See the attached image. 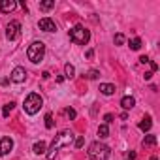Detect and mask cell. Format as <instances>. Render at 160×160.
<instances>
[{"instance_id": "ffe728a7", "label": "cell", "mask_w": 160, "mask_h": 160, "mask_svg": "<svg viewBox=\"0 0 160 160\" xmlns=\"http://www.w3.org/2000/svg\"><path fill=\"white\" fill-rule=\"evenodd\" d=\"M55 8V0H49V2H42L40 4V10H51Z\"/></svg>"}, {"instance_id": "5b68a950", "label": "cell", "mask_w": 160, "mask_h": 160, "mask_svg": "<svg viewBox=\"0 0 160 160\" xmlns=\"http://www.w3.org/2000/svg\"><path fill=\"white\" fill-rule=\"evenodd\" d=\"M43 55H45V45H43V42H32L30 47H28V51H27L28 60L34 62V64H38V62L43 58Z\"/></svg>"}, {"instance_id": "9a60e30c", "label": "cell", "mask_w": 160, "mask_h": 160, "mask_svg": "<svg viewBox=\"0 0 160 160\" xmlns=\"http://www.w3.org/2000/svg\"><path fill=\"white\" fill-rule=\"evenodd\" d=\"M143 147H154L156 145V136H145L143 141H141Z\"/></svg>"}, {"instance_id": "44dd1931", "label": "cell", "mask_w": 160, "mask_h": 160, "mask_svg": "<svg viewBox=\"0 0 160 160\" xmlns=\"http://www.w3.org/2000/svg\"><path fill=\"white\" fill-rule=\"evenodd\" d=\"M98 75H100V73H98V70H91V72H87V73H85V77H87V79H96Z\"/></svg>"}, {"instance_id": "4316f807", "label": "cell", "mask_w": 160, "mask_h": 160, "mask_svg": "<svg viewBox=\"0 0 160 160\" xmlns=\"http://www.w3.org/2000/svg\"><path fill=\"white\" fill-rule=\"evenodd\" d=\"M139 62H141V64H147V62H149V57H139Z\"/></svg>"}, {"instance_id": "3957f363", "label": "cell", "mask_w": 160, "mask_h": 160, "mask_svg": "<svg viewBox=\"0 0 160 160\" xmlns=\"http://www.w3.org/2000/svg\"><path fill=\"white\" fill-rule=\"evenodd\" d=\"M70 40H72L73 43H77V45H85V43L91 40V32H89L85 27H81V25H75V27L70 30Z\"/></svg>"}, {"instance_id": "d6986e66", "label": "cell", "mask_w": 160, "mask_h": 160, "mask_svg": "<svg viewBox=\"0 0 160 160\" xmlns=\"http://www.w3.org/2000/svg\"><path fill=\"white\" fill-rule=\"evenodd\" d=\"M13 106H15L13 102H10V104H6V106H4V111H2V115H4V117H10V113H12V109H13Z\"/></svg>"}, {"instance_id": "ac0fdd59", "label": "cell", "mask_w": 160, "mask_h": 160, "mask_svg": "<svg viewBox=\"0 0 160 160\" xmlns=\"http://www.w3.org/2000/svg\"><path fill=\"white\" fill-rule=\"evenodd\" d=\"M64 72H66V77H73V73H75V68H73L72 64H66V66H64Z\"/></svg>"}, {"instance_id": "9c48e42d", "label": "cell", "mask_w": 160, "mask_h": 160, "mask_svg": "<svg viewBox=\"0 0 160 160\" xmlns=\"http://www.w3.org/2000/svg\"><path fill=\"white\" fill-rule=\"evenodd\" d=\"M38 27H40L42 30H45V32H55V30H57V25H55V21H51L49 17H43V19H40Z\"/></svg>"}, {"instance_id": "7a4b0ae2", "label": "cell", "mask_w": 160, "mask_h": 160, "mask_svg": "<svg viewBox=\"0 0 160 160\" xmlns=\"http://www.w3.org/2000/svg\"><path fill=\"white\" fill-rule=\"evenodd\" d=\"M89 156H91V160H108L109 158V147L100 143V141H94L89 147Z\"/></svg>"}, {"instance_id": "ba28073f", "label": "cell", "mask_w": 160, "mask_h": 160, "mask_svg": "<svg viewBox=\"0 0 160 160\" xmlns=\"http://www.w3.org/2000/svg\"><path fill=\"white\" fill-rule=\"evenodd\" d=\"M12 149H13L12 138H2V139H0V156H6Z\"/></svg>"}, {"instance_id": "83f0119b", "label": "cell", "mask_w": 160, "mask_h": 160, "mask_svg": "<svg viewBox=\"0 0 160 160\" xmlns=\"http://www.w3.org/2000/svg\"><path fill=\"white\" fill-rule=\"evenodd\" d=\"M149 64H151V70H152V72L158 70V64H156V62H151V60H149Z\"/></svg>"}, {"instance_id": "cb8c5ba5", "label": "cell", "mask_w": 160, "mask_h": 160, "mask_svg": "<svg viewBox=\"0 0 160 160\" xmlns=\"http://www.w3.org/2000/svg\"><path fill=\"white\" fill-rule=\"evenodd\" d=\"M83 143H85V139H83L81 136H79V138L75 139V147H77V149H81V147H83Z\"/></svg>"}, {"instance_id": "603a6c76", "label": "cell", "mask_w": 160, "mask_h": 160, "mask_svg": "<svg viewBox=\"0 0 160 160\" xmlns=\"http://www.w3.org/2000/svg\"><path fill=\"white\" fill-rule=\"evenodd\" d=\"M115 43H117V45H122V43H124V36H122V34H117V36H115Z\"/></svg>"}, {"instance_id": "6da1fadb", "label": "cell", "mask_w": 160, "mask_h": 160, "mask_svg": "<svg viewBox=\"0 0 160 160\" xmlns=\"http://www.w3.org/2000/svg\"><path fill=\"white\" fill-rule=\"evenodd\" d=\"M72 139H73V134H72L70 130H62V132H58V134L55 136V139H53L49 151L45 152L47 160H53V158L57 156V151H58L60 147H68V145L72 143Z\"/></svg>"}, {"instance_id": "8fae6325", "label": "cell", "mask_w": 160, "mask_h": 160, "mask_svg": "<svg viewBox=\"0 0 160 160\" xmlns=\"http://www.w3.org/2000/svg\"><path fill=\"white\" fill-rule=\"evenodd\" d=\"M100 92L106 94V96H111V94L115 92V85H111V83H102V85H100Z\"/></svg>"}, {"instance_id": "5bb4252c", "label": "cell", "mask_w": 160, "mask_h": 160, "mask_svg": "<svg viewBox=\"0 0 160 160\" xmlns=\"http://www.w3.org/2000/svg\"><path fill=\"white\" fill-rule=\"evenodd\" d=\"M151 126H152V121H151V117H145V119L139 122V130H141V132H147V130H151Z\"/></svg>"}, {"instance_id": "277c9868", "label": "cell", "mask_w": 160, "mask_h": 160, "mask_svg": "<svg viewBox=\"0 0 160 160\" xmlns=\"http://www.w3.org/2000/svg\"><path fill=\"white\" fill-rule=\"evenodd\" d=\"M42 106H43V100H42V96H40L38 92H30V94L27 96L25 104H23V108H25V111H27L28 115H34V113H38Z\"/></svg>"}, {"instance_id": "30bf717a", "label": "cell", "mask_w": 160, "mask_h": 160, "mask_svg": "<svg viewBox=\"0 0 160 160\" xmlns=\"http://www.w3.org/2000/svg\"><path fill=\"white\" fill-rule=\"evenodd\" d=\"M15 8H17V2H15V0H0V12L12 13Z\"/></svg>"}, {"instance_id": "2e32d148", "label": "cell", "mask_w": 160, "mask_h": 160, "mask_svg": "<svg viewBox=\"0 0 160 160\" xmlns=\"http://www.w3.org/2000/svg\"><path fill=\"white\" fill-rule=\"evenodd\" d=\"M98 136H100L102 139L109 136V128H108V124H102V126H98Z\"/></svg>"}, {"instance_id": "52a82bcc", "label": "cell", "mask_w": 160, "mask_h": 160, "mask_svg": "<svg viewBox=\"0 0 160 160\" xmlns=\"http://www.w3.org/2000/svg\"><path fill=\"white\" fill-rule=\"evenodd\" d=\"M25 79H27V70L21 68V66L13 68V72H12V81L13 83H23Z\"/></svg>"}, {"instance_id": "d4e9b609", "label": "cell", "mask_w": 160, "mask_h": 160, "mask_svg": "<svg viewBox=\"0 0 160 160\" xmlns=\"http://www.w3.org/2000/svg\"><path fill=\"white\" fill-rule=\"evenodd\" d=\"M66 115H68L70 119H75V111H73L72 108H68V109H66Z\"/></svg>"}, {"instance_id": "7c38bea8", "label": "cell", "mask_w": 160, "mask_h": 160, "mask_svg": "<svg viewBox=\"0 0 160 160\" xmlns=\"http://www.w3.org/2000/svg\"><path fill=\"white\" fill-rule=\"evenodd\" d=\"M121 106H122L124 109H132V108L136 106V100H134L132 96H124V98L121 100Z\"/></svg>"}, {"instance_id": "8992f818", "label": "cell", "mask_w": 160, "mask_h": 160, "mask_svg": "<svg viewBox=\"0 0 160 160\" xmlns=\"http://www.w3.org/2000/svg\"><path fill=\"white\" fill-rule=\"evenodd\" d=\"M19 34H21V25H19V21L8 23V27H6V36H8V40H17Z\"/></svg>"}, {"instance_id": "4fadbf2b", "label": "cell", "mask_w": 160, "mask_h": 160, "mask_svg": "<svg viewBox=\"0 0 160 160\" xmlns=\"http://www.w3.org/2000/svg\"><path fill=\"white\" fill-rule=\"evenodd\" d=\"M32 151H34L36 154H43V152L47 151V147H45V141H36V143H34V147H32Z\"/></svg>"}, {"instance_id": "e0dca14e", "label": "cell", "mask_w": 160, "mask_h": 160, "mask_svg": "<svg viewBox=\"0 0 160 160\" xmlns=\"http://www.w3.org/2000/svg\"><path fill=\"white\" fill-rule=\"evenodd\" d=\"M139 47H141V40H139V38H134V40H130V49L138 51Z\"/></svg>"}, {"instance_id": "484cf974", "label": "cell", "mask_w": 160, "mask_h": 160, "mask_svg": "<svg viewBox=\"0 0 160 160\" xmlns=\"http://www.w3.org/2000/svg\"><path fill=\"white\" fill-rule=\"evenodd\" d=\"M104 121H106V124H109V122L113 121V115H106V117H104Z\"/></svg>"}, {"instance_id": "7402d4cb", "label": "cell", "mask_w": 160, "mask_h": 160, "mask_svg": "<svg viewBox=\"0 0 160 160\" xmlns=\"http://www.w3.org/2000/svg\"><path fill=\"white\" fill-rule=\"evenodd\" d=\"M45 126H47V128H53V115H51V113L45 115Z\"/></svg>"}]
</instances>
